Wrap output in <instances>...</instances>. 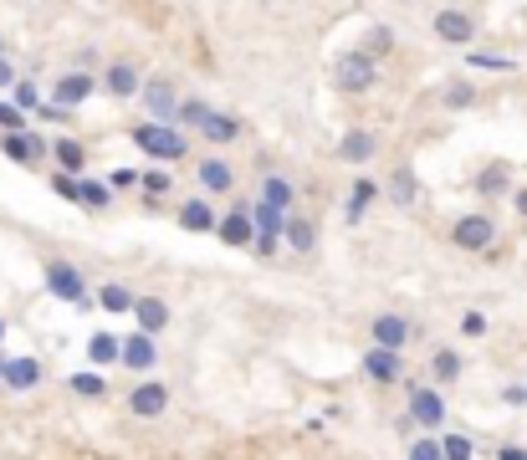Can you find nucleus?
<instances>
[{"instance_id":"obj_1","label":"nucleus","mask_w":527,"mask_h":460,"mask_svg":"<svg viewBox=\"0 0 527 460\" xmlns=\"http://www.w3.org/2000/svg\"><path fill=\"white\" fill-rule=\"evenodd\" d=\"M328 82H333L338 98H369V92L384 82V72H379V62L364 52V46H348V52H338L328 62Z\"/></svg>"},{"instance_id":"obj_2","label":"nucleus","mask_w":527,"mask_h":460,"mask_svg":"<svg viewBox=\"0 0 527 460\" xmlns=\"http://www.w3.org/2000/svg\"><path fill=\"white\" fill-rule=\"evenodd\" d=\"M128 138H134V149L149 154L154 164H185L190 159V133L180 123H159V118L128 123Z\"/></svg>"},{"instance_id":"obj_3","label":"nucleus","mask_w":527,"mask_h":460,"mask_svg":"<svg viewBox=\"0 0 527 460\" xmlns=\"http://www.w3.org/2000/svg\"><path fill=\"white\" fill-rule=\"evenodd\" d=\"M430 36L441 41V46H456V52H471L476 36H481V26H476L471 11H461V6H441V11L430 16Z\"/></svg>"},{"instance_id":"obj_4","label":"nucleus","mask_w":527,"mask_h":460,"mask_svg":"<svg viewBox=\"0 0 527 460\" xmlns=\"http://www.w3.org/2000/svg\"><path fill=\"white\" fill-rule=\"evenodd\" d=\"M139 103H144V113H149V118H159V123H174V118H180V103H185V92H180V82H174L169 72H154V77L144 82V92H139Z\"/></svg>"},{"instance_id":"obj_5","label":"nucleus","mask_w":527,"mask_h":460,"mask_svg":"<svg viewBox=\"0 0 527 460\" xmlns=\"http://www.w3.org/2000/svg\"><path fill=\"white\" fill-rule=\"evenodd\" d=\"M451 241H456L461 251H471V256L492 251V246H497V220H492L487 210H466V215H456V225H451Z\"/></svg>"},{"instance_id":"obj_6","label":"nucleus","mask_w":527,"mask_h":460,"mask_svg":"<svg viewBox=\"0 0 527 460\" xmlns=\"http://www.w3.org/2000/svg\"><path fill=\"white\" fill-rule=\"evenodd\" d=\"M98 92H103V72L67 67V72L52 82V92H47V98H57V103H67V108H82V103H93Z\"/></svg>"},{"instance_id":"obj_7","label":"nucleus","mask_w":527,"mask_h":460,"mask_svg":"<svg viewBox=\"0 0 527 460\" xmlns=\"http://www.w3.org/2000/svg\"><path fill=\"white\" fill-rule=\"evenodd\" d=\"M256 215H251V200H236L226 215H221V230H215V241L231 246V251H251L256 246Z\"/></svg>"},{"instance_id":"obj_8","label":"nucleus","mask_w":527,"mask_h":460,"mask_svg":"<svg viewBox=\"0 0 527 460\" xmlns=\"http://www.w3.org/2000/svg\"><path fill=\"white\" fill-rule=\"evenodd\" d=\"M195 184H200V195L221 200L236 190V164L226 154H205V159H195Z\"/></svg>"},{"instance_id":"obj_9","label":"nucleus","mask_w":527,"mask_h":460,"mask_svg":"<svg viewBox=\"0 0 527 460\" xmlns=\"http://www.w3.org/2000/svg\"><path fill=\"white\" fill-rule=\"evenodd\" d=\"M471 190H476V200L497 205V200L517 195V174H512V164H507V159H492V164H481V169H476Z\"/></svg>"},{"instance_id":"obj_10","label":"nucleus","mask_w":527,"mask_h":460,"mask_svg":"<svg viewBox=\"0 0 527 460\" xmlns=\"http://www.w3.org/2000/svg\"><path fill=\"white\" fill-rule=\"evenodd\" d=\"M47 292L57 297V302H67V307H82L87 297V276L72 266V261H47Z\"/></svg>"},{"instance_id":"obj_11","label":"nucleus","mask_w":527,"mask_h":460,"mask_svg":"<svg viewBox=\"0 0 527 460\" xmlns=\"http://www.w3.org/2000/svg\"><path fill=\"white\" fill-rule=\"evenodd\" d=\"M174 220H180V230H190V236H215V230H221V215H215L210 195L180 200V205H174Z\"/></svg>"},{"instance_id":"obj_12","label":"nucleus","mask_w":527,"mask_h":460,"mask_svg":"<svg viewBox=\"0 0 527 460\" xmlns=\"http://www.w3.org/2000/svg\"><path fill=\"white\" fill-rule=\"evenodd\" d=\"M144 72L134 67V62H108L103 67V92H108V98H118V103H134L139 98V92H144Z\"/></svg>"},{"instance_id":"obj_13","label":"nucleus","mask_w":527,"mask_h":460,"mask_svg":"<svg viewBox=\"0 0 527 460\" xmlns=\"http://www.w3.org/2000/svg\"><path fill=\"white\" fill-rule=\"evenodd\" d=\"M379 159V133L374 128H343L338 133V164H374Z\"/></svg>"},{"instance_id":"obj_14","label":"nucleus","mask_w":527,"mask_h":460,"mask_svg":"<svg viewBox=\"0 0 527 460\" xmlns=\"http://www.w3.org/2000/svg\"><path fill=\"white\" fill-rule=\"evenodd\" d=\"M410 420H415L420 430H441V425H446V399H441V389L415 384V389H410Z\"/></svg>"},{"instance_id":"obj_15","label":"nucleus","mask_w":527,"mask_h":460,"mask_svg":"<svg viewBox=\"0 0 527 460\" xmlns=\"http://www.w3.org/2000/svg\"><path fill=\"white\" fill-rule=\"evenodd\" d=\"M0 154H6L11 164H21V169H36L41 159H47L52 149L47 144H41V138L26 128V133H0Z\"/></svg>"},{"instance_id":"obj_16","label":"nucleus","mask_w":527,"mask_h":460,"mask_svg":"<svg viewBox=\"0 0 527 460\" xmlns=\"http://www.w3.org/2000/svg\"><path fill=\"white\" fill-rule=\"evenodd\" d=\"M369 333H374L379 348H394V353H400V348L415 338V322H410L405 312H379V317L369 322Z\"/></svg>"},{"instance_id":"obj_17","label":"nucleus","mask_w":527,"mask_h":460,"mask_svg":"<svg viewBox=\"0 0 527 460\" xmlns=\"http://www.w3.org/2000/svg\"><path fill=\"white\" fill-rule=\"evenodd\" d=\"M384 195H389L394 210H420V179H415V169L410 164H394L389 179H384Z\"/></svg>"},{"instance_id":"obj_18","label":"nucleus","mask_w":527,"mask_h":460,"mask_svg":"<svg viewBox=\"0 0 527 460\" xmlns=\"http://www.w3.org/2000/svg\"><path fill=\"white\" fill-rule=\"evenodd\" d=\"M359 368H364V379H374V384H400L405 379V358L394 353V348H379V343L364 353Z\"/></svg>"},{"instance_id":"obj_19","label":"nucleus","mask_w":527,"mask_h":460,"mask_svg":"<svg viewBox=\"0 0 527 460\" xmlns=\"http://www.w3.org/2000/svg\"><path fill=\"white\" fill-rule=\"evenodd\" d=\"M128 317H134V328H139V333H154V338L174 322L169 302H164V297H149V292H139V302H134V312H128Z\"/></svg>"},{"instance_id":"obj_20","label":"nucleus","mask_w":527,"mask_h":460,"mask_svg":"<svg viewBox=\"0 0 527 460\" xmlns=\"http://www.w3.org/2000/svg\"><path fill=\"white\" fill-rule=\"evenodd\" d=\"M128 409H134L139 420H159V414L169 409V389L159 379H144V384L128 389Z\"/></svg>"},{"instance_id":"obj_21","label":"nucleus","mask_w":527,"mask_h":460,"mask_svg":"<svg viewBox=\"0 0 527 460\" xmlns=\"http://www.w3.org/2000/svg\"><path fill=\"white\" fill-rule=\"evenodd\" d=\"M241 133H246V118H241V113H226V108H215V113H210V123L200 128V138H205L210 149H226V144H236Z\"/></svg>"},{"instance_id":"obj_22","label":"nucleus","mask_w":527,"mask_h":460,"mask_svg":"<svg viewBox=\"0 0 527 460\" xmlns=\"http://www.w3.org/2000/svg\"><path fill=\"white\" fill-rule=\"evenodd\" d=\"M159 363V348H154V333H128L123 338V368H134V374H149V368Z\"/></svg>"},{"instance_id":"obj_23","label":"nucleus","mask_w":527,"mask_h":460,"mask_svg":"<svg viewBox=\"0 0 527 460\" xmlns=\"http://www.w3.org/2000/svg\"><path fill=\"white\" fill-rule=\"evenodd\" d=\"M256 195L272 200V205L287 210V215H297V184H292L287 174H272V169H267V174H261V184H256Z\"/></svg>"},{"instance_id":"obj_24","label":"nucleus","mask_w":527,"mask_h":460,"mask_svg":"<svg viewBox=\"0 0 527 460\" xmlns=\"http://www.w3.org/2000/svg\"><path fill=\"white\" fill-rule=\"evenodd\" d=\"M379 195H384L379 184H374L369 174H359V179H354V190H348V205H343V215L359 225V220H364V215H369V210L379 205Z\"/></svg>"},{"instance_id":"obj_25","label":"nucleus","mask_w":527,"mask_h":460,"mask_svg":"<svg viewBox=\"0 0 527 460\" xmlns=\"http://www.w3.org/2000/svg\"><path fill=\"white\" fill-rule=\"evenodd\" d=\"M481 103V87L471 82V77H451L446 87H441V108L446 113H466V108H476Z\"/></svg>"},{"instance_id":"obj_26","label":"nucleus","mask_w":527,"mask_h":460,"mask_svg":"<svg viewBox=\"0 0 527 460\" xmlns=\"http://www.w3.org/2000/svg\"><path fill=\"white\" fill-rule=\"evenodd\" d=\"M359 46H364V52H369L374 62H384V57L394 52V46H400V31H394L389 21H369V26H364V41H359Z\"/></svg>"},{"instance_id":"obj_27","label":"nucleus","mask_w":527,"mask_h":460,"mask_svg":"<svg viewBox=\"0 0 527 460\" xmlns=\"http://www.w3.org/2000/svg\"><path fill=\"white\" fill-rule=\"evenodd\" d=\"M77 205H82V210H113V184L82 174V179H77Z\"/></svg>"},{"instance_id":"obj_28","label":"nucleus","mask_w":527,"mask_h":460,"mask_svg":"<svg viewBox=\"0 0 527 460\" xmlns=\"http://www.w3.org/2000/svg\"><path fill=\"white\" fill-rule=\"evenodd\" d=\"M134 302H139V292L128 287V282H103V287H98V307H103V312H113V317L134 312Z\"/></svg>"},{"instance_id":"obj_29","label":"nucleus","mask_w":527,"mask_h":460,"mask_svg":"<svg viewBox=\"0 0 527 460\" xmlns=\"http://www.w3.org/2000/svg\"><path fill=\"white\" fill-rule=\"evenodd\" d=\"M282 241H287L297 256H307V251L318 246V225L307 220V215H287V230H282Z\"/></svg>"},{"instance_id":"obj_30","label":"nucleus","mask_w":527,"mask_h":460,"mask_svg":"<svg viewBox=\"0 0 527 460\" xmlns=\"http://www.w3.org/2000/svg\"><path fill=\"white\" fill-rule=\"evenodd\" d=\"M41 384V363L36 358H11V368H6V389L11 394H31Z\"/></svg>"},{"instance_id":"obj_31","label":"nucleus","mask_w":527,"mask_h":460,"mask_svg":"<svg viewBox=\"0 0 527 460\" xmlns=\"http://www.w3.org/2000/svg\"><path fill=\"white\" fill-rule=\"evenodd\" d=\"M52 164L62 174H82L87 169V149L77 144V138H52Z\"/></svg>"},{"instance_id":"obj_32","label":"nucleus","mask_w":527,"mask_h":460,"mask_svg":"<svg viewBox=\"0 0 527 460\" xmlns=\"http://www.w3.org/2000/svg\"><path fill=\"white\" fill-rule=\"evenodd\" d=\"M87 363H93V368L123 363V343H118L113 333H93V338H87Z\"/></svg>"},{"instance_id":"obj_33","label":"nucleus","mask_w":527,"mask_h":460,"mask_svg":"<svg viewBox=\"0 0 527 460\" xmlns=\"http://www.w3.org/2000/svg\"><path fill=\"white\" fill-rule=\"evenodd\" d=\"M430 374H435V384H461V374H466V358H461L456 348H435V358H430Z\"/></svg>"},{"instance_id":"obj_34","label":"nucleus","mask_w":527,"mask_h":460,"mask_svg":"<svg viewBox=\"0 0 527 460\" xmlns=\"http://www.w3.org/2000/svg\"><path fill=\"white\" fill-rule=\"evenodd\" d=\"M251 215H256V230H261V236H282V230H287V210H277L272 200H251Z\"/></svg>"},{"instance_id":"obj_35","label":"nucleus","mask_w":527,"mask_h":460,"mask_svg":"<svg viewBox=\"0 0 527 460\" xmlns=\"http://www.w3.org/2000/svg\"><path fill=\"white\" fill-rule=\"evenodd\" d=\"M210 113H215V108H210L205 98H195V92H190V98L180 103V118H174V123H180L185 133H200V128L210 123Z\"/></svg>"},{"instance_id":"obj_36","label":"nucleus","mask_w":527,"mask_h":460,"mask_svg":"<svg viewBox=\"0 0 527 460\" xmlns=\"http://www.w3.org/2000/svg\"><path fill=\"white\" fill-rule=\"evenodd\" d=\"M466 67L471 72H517V57H507V52H466Z\"/></svg>"},{"instance_id":"obj_37","label":"nucleus","mask_w":527,"mask_h":460,"mask_svg":"<svg viewBox=\"0 0 527 460\" xmlns=\"http://www.w3.org/2000/svg\"><path fill=\"white\" fill-rule=\"evenodd\" d=\"M169 190H174V174H169V169H149V174H144V205H149V210H159V200H164Z\"/></svg>"},{"instance_id":"obj_38","label":"nucleus","mask_w":527,"mask_h":460,"mask_svg":"<svg viewBox=\"0 0 527 460\" xmlns=\"http://www.w3.org/2000/svg\"><path fill=\"white\" fill-rule=\"evenodd\" d=\"M11 103H16V108H26V113H36L41 103H47V92H41V82H36V77H21V82L11 87Z\"/></svg>"},{"instance_id":"obj_39","label":"nucleus","mask_w":527,"mask_h":460,"mask_svg":"<svg viewBox=\"0 0 527 460\" xmlns=\"http://www.w3.org/2000/svg\"><path fill=\"white\" fill-rule=\"evenodd\" d=\"M72 394L77 399H103L108 394V379L98 374V368H82V374H72Z\"/></svg>"},{"instance_id":"obj_40","label":"nucleus","mask_w":527,"mask_h":460,"mask_svg":"<svg viewBox=\"0 0 527 460\" xmlns=\"http://www.w3.org/2000/svg\"><path fill=\"white\" fill-rule=\"evenodd\" d=\"M31 128V113L16 108V103H0V133H26Z\"/></svg>"},{"instance_id":"obj_41","label":"nucleus","mask_w":527,"mask_h":460,"mask_svg":"<svg viewBox=\"0 0 527 460\" xmlns=\"http://www.w3.org/2000/svg\"><path fill=\"white\" fill-rule=\"evenodd\" d=\"M405 460H446V445L435 440V435H420L415 445H410V455Z\"/></svg>"},{"instance_id":"obj_42","label":"nucleus","mask_w":527,"mask_h":460,"mask_svg":"<svg viewBox=\"0 0 527 460\" xmlns=\"http://www.w3.org/2000/svg\"><path fill=\"white\" fill-rule=\"evenodd\" d=\"M441 445H446V460H471V455H476V440H471V435H461V430H456V435H446Z\"/></svg>"},{"instance_id":"obj_43","label":"nucleus","mask_w":527,"mask_h":460,"mask_svg":"<svg viewBox=\"0 0 527 460\" xmlns=\"http://www.w3.org/2000/svg\"><path fill=\"white\" fill-rule=\"evenodd\" d=\"M72 113H77V108H67V103H57V98H47V103L36 108L41 123H72Z\"/></svg>"},{"instance_id":"obj_44","label":"nucleus","mask_w":527,"mask_h":460,"mask_svg":"<svg viewBox=\"0 0 527 460\" xmlns=\"http://www.w3.org/2000/svg\"><path fill=\"white\" fill-rule=\"evenodd\" d=\"M461 333H466V338H487V333H492L487 312H461Z\"/></svg>"},{"instance_id":"obj_45","label":"nucleus","mask_w":527,"mask_h":460,"mask_svg":"<svg viewBox=\"0 0 527 460\" xmlns=\"http://www.w3.org/2000/svg\"><path fill=\"white\" fill-rule=\"evenodd\" d=\"M108 184L113 190H144V169H113Z\"/></svg>"},{"instance_id":"obj_46","label":"nucleus","mask_w":527,"mask_h":460,"mask_svg":"<svg viewBox=\"0 0 527 460\" xmlns=\"http://www.w3.org/2000/svg\"><path fill=\"white\" fill-rule=\"evenodd\" d=\"M77 179H82V174H62V169H57V174H52V190H57L62 200L77 205Z\"/></svg>"},{"instance_id":"obj_47","label":"nucleus","mask_w":527,"mask_h":460,"mask_svg":"<svg viewBox=\"0 0 527 460\" xmlns=\"http://www.w3.org/2000/svg\"><path fill=\"white\" fill-rule=\"evenodd\" d=\"M282 246H287V241H282V236H256V246H251V251H256V256H261V261H272V256H277V251H282Z\"/></svg>"},{"instance_id":"obj_48","label":"nucleus","mask_w":527,"mask_h":460,"mask_svg":"<svg viewBox=\"0 0 527 460\" xmlns=\"http://www.w3.org/2000/svg\"><path fill=\"white\" fill-rule=\"evenodd\" d=\"M16 82H21V72H16V62H11V57H0V92H11Z\"/></svg>"},{"instance_id":"obj_49","label":"nucleus","mask_w":527,"mask_h":460,"mask_svg":"<svg viewBox=\"0 0 527 460\" xmlns=\"http://www.w3.org/2000/svg\"><path fill=\"white\" fill-rule=\"evenodd\" d=\"M502 399H507L512 409H517V404H527V384H507V389H502Z\"/></svg>"},{"instance_id":"obj_50","label":"nucleus","mask_w":527,"mask_h":460,"mask_svg":"<svg viewBox=\"0 0 527 460\" xmlns=\"http://www.w3.org/2000/svg\"><path fill=\"white\" fill-rule=\"evenodd\" d=\"M497 460H527V445H502Z\"/></svg>"},{"instance_id":"obj_51","label":"nucleus","mask_w":527,"mask_h":460,"mask_svg":"<svg viewBox=\"0 0 527 460\" xmlns=\"http://www.w3.org/2000/svg\"><path fill=\"white\" fill-rule=\"evenodd\" d=\"M512 210L527 220V184H517V195H512Z\"/></svg>"},{"instance_id":"obj_52","label":"nucleus","mask_w":527,"mask_h":460,"mask_svg":"<svg viewBox=\"0 0 527 460\" xmlns=\"http://www.w3.org/2000/svg\"><path fill=\"white\" fill-rule=\"evenodd\" d=\"M6 368H11V358H6V353H0V384H6Z\"/></svg>"},{"instance_id":"obj_53","label":"nucleus","mask_w":527,"mask_h":460,"mask_svg":"<svg viewBox=\"0 0 527 460\" xmlns=\"http://www.w3.org/2000/svg\"><path fill=\"white\" fill-rule=\"evenodd\" d=\"M0 57H11V41L6 36H0Z\"/></svg>"},{"instance_id":"obj_54","label":"nucleus","mask_w":527,"mask_h":460,"mask_svg":"<svg viewBox=\"0 0 527 460\" xmlns=\"http://www.w3.org/2000/svg\"><path fill=\"white\" fill-rule=\"evenodd\" d=\"M0 343H6V317H0Z\"/></svg>"}]
</instances>
